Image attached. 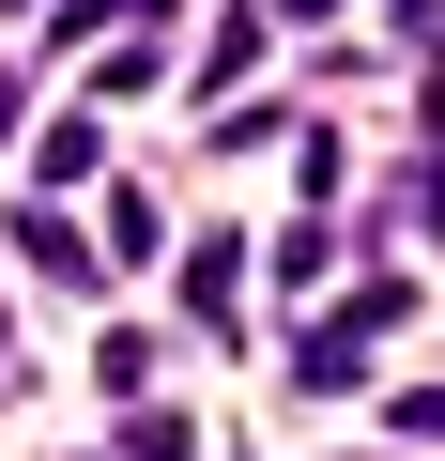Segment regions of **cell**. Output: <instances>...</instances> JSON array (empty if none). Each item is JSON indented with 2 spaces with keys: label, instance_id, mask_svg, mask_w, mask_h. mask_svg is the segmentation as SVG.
Returning a JSON list of instances; mask_svg holds the SVG:
<instances>
[{
  "label": "cell",
  "instance_id": "6da1fadb",
  "mask_svg": "<svg viewBox=\"0 0 445 461\" xmlns=\"http://www.w3.org/2000/svg\"><path fill=\"white\" fill-rule=\"evenodd\" d=\"M246 293V247H231V230H200V247H184V308H231Z\"/></svg>",
  "mask_w": 445,
  "mask_h": 461
},
{
  "label": "cell",
  "instance_id": "7a4b0ae2",
  "mask_svg": "<svg viewBox=\"0 0 445 461\" xmlns=\"http://www.w3.org/2000/svg\"><path fill=\"white\" fill-rule=\"evenodd\" d=\"M93 154H108L93 123H47V139H31V169H47V185H93Z\"/></svg>",
  "mask_w": 445,
  "mask_h": 461
},
{
  "label": "cell",
  "instance_id": "3957f363",
  "mask_svg": "<svg viewBox=\"0 0 445 461\" xmlns=\"http://www.w3.org/2000/svg\"><path fill=\"white\" fill-rule=\"evenodd\" d=\"M62 16H77V32H108V16H154V0H62Z\"/></svg>",
  "mask_w": 445,
  "mask_h": 461
}]
</instances>
